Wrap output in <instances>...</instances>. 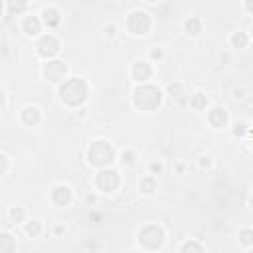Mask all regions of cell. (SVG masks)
<instances>
[{
	"instance_id": "cell-1",
	"label": "cell",
	"mask_w": 253,
	"mask_h": 253,
	"mask_svg": "<svg viewBox=\"0 0 253 253\" xmlns=\"http://www.w3.org/2000/svg\"><path fill=\"white\" fill-rule=\"evenodd\" d=\"M53 93L61 107L75 111L89 103L91 83L83 75H69L65 81H61L57 87H53Z\"/></svg>"
},
{
	"instance_id": "cell-2",
	"label": "cell",
	"mask_w": 253,
	"mask_h": 253,
	"mask_svg": "<svg viewBox=\"0 0 253 253\" xmlns=\"http://www.w3.org/2000/svg\"><path fill=\"white\" fill-rule=\"evenodd\" d=\"M164 89L158 87L154 81L148 83H132L130 91H128V101L130 107L140 113V115H150L156 113L162 105H164Z\"/></svg>"
},
{
	"instance_id": "cell-3",
	"label": "cell",
	"mask_w": 253,
	"mask_h": 253,
	"mask_svg": "<svg viewBox=\"0 0 253 253\" xmlns=\"http://www.w3.org/2000/svg\"><path fill=\"white\" fill-rule=\"evenodd\" d=\"M117 154H119V148L105 136H97L89 140L83 148V160L93 170L117 164Z\"/></svg>"
},
{
	"instance_id": "cell-4",
	"label": "cell",
	"mask_w": 253,
	"mask_h": 253,
	"mask_svg": "<svg viewBox=\"0 0 253 253\" xmlns=\"http://www.w3.org/2000/svg\"><path fill=\"white\" fill-rule=\"evenodd\" d=\"M123 26H125V32L130 38L142 40V38H148L152 34V30L156 26V20H154L152 12L146 10V8H130L123 16Z\"/></svg>"
},
{
	"instance_id": "cell-5",
	"label": "cell",
	"mask_w": 253,
	"mask_h": 253,
	"mask_svg": "<svg viewBox=\"0 0 253 253\" xmlns=\"http://www.w3.org/2000/svg\"><path fill=\"white\" fill-rule=\"evenodd\" d=\"M125 184V176H123V168L113 164L107 168H99L95 170L93 178H91V186L99 196H115Z\"/></svg>"
},
{
	"instance_id": "cell-6",
	"label": "cell",
	"mask_w": 253,
	"mask_h": 253,
	"mask_svg": "<svg viewBox=\"0 0 253 253\" xmlns=\"http://www.w3.org/2000/svg\"><path fill=\"white\" fill-rule=\"evenodd\" d=\"M166 237H168V231H166V227H164L162 223H158V221L142 223V225L136 227V233H134L136 247L142 249V251H148V253H154V251L164 249Z\"/></svg>"
},
{
	"instance_id": "cell-7",
	"label": "cell",
	"mask_w": 253,
	"mask_h": 253,
	"mask_svg": "<svg viewBox=\"0 0 253 253\" xmlns=\"http://www.w3.org/2000/svg\"><path fill=\"white\" fill-rule=\"evenodd\" d=\"M32 47H34V55L40 61H47V59H55V57L61 55L63 42H61V38L55 32L45 30L40 38L34 40V45Z\"/></svg>"
},
{
	"instance_id": "cell-8",
	"label": "cell",
	"mask_w": 253,
	"mask_h": 253,
	"mask_svg": "<svg viewBox=\"0 0 253 253\" xmlns=\"http://www.w3.org/2000/svg\"><path fill=\"white\" fill-rule=\"evenodd\" d=\"M40 77L49 83L51 87H57L61 81H65L69 75H71V69H69V63L61 57H55V59H47V61H40Z\"/></svg>"
},
{
	"instance_id": "cell-9",
	"label": "cell",
	"mask_w": 253,
	"mask_h": 253,
	"mask_svg": "<svg viewBox=\"0 0 253 253\" xmlns=\"http://www.w3.org/2000/svg\"><path fill=\"white\" fill-rule=\"evenodd\" d=\"M231 121H233L231 111H229L225 105H221V103H211V105L208 107V111L204 113V123H206V126H208L210 130H213V132H223V130H227V128L231 126Z\"/></svg>"
},
{
	"instance_id": "cell-10",
	"label": "cell",
	"mask_w": 253,
	"mask_h": 253,
	"mask_svg": "<svg viewBox=\"0 0 253 253\" xmlns=\"http://www.w3.org/2000/svg\"><path fill=\"white\" fill-rule=\"evenodd\" d=\"M77 200L75 188L69 182H53L47 190V202L55 210H65Z\"/></svg>"
},
{
	"instance_id": "cell-11",
	"label": "cell",
	"mask_w": 253,
	"mask_h": 253,
	"mask_svg": "<svg viewBox=\"0 0 253 253\" xmlns=\"http://www.w3.org/2000/svg\"><path fill=\"white\" fill-rule=\"evenodd\" d=\"M126 73H128L130 83H148L156 75V65L150 63L144 55H138L128 63V71Z\"/></svg>"
},
{
	"instance_id": "cell-12",
	"label": "cell",
	"mask_w": 253,
	"mask_h": 253,
	"mask_svg": "<svg viewBox=\"0 0 253 253\" xmlns=\"http://www.w3.org/2000/svg\"><path fill=\"white\" fill-rule=\"evenodd\" d=\"M16 28H18V32H20L26 40H32V42H34L36 38H40V36L45 32V28H43L42 18H40L38 12H28V14L20 16V18L16 20Z\"/></svg>"
},
{
	"instance_id": "cell-13",
	"label": "cell",
	"mask_w": 253,
	"mask_h": 253,
	"mask_svg": "<svg viewBox=\"0 0 253 253\" xmlns=\"http://www.w3.org/2000/svg\"><path fill=\"white\" fill-rule=\"evenodd\" d=\"M43 119H45V113H43V109H42L40 105H36V103H26L24 107H20V111H18V115H16L18 125H20L22 128H28V130L42 126Z\"/></svg>"
},
{
	"instance_id": "cell-14",
	"label": "cell",
	"mask_w": 253,
	"mask_h": 253,
	"mask_svg": "<svg viewBox=\"0 0 253 253\" xmlns=\"http://www.w3.org/2000/svg\"><path fill=\"white\" fill-rule=\"evenodd\" d=\"M40 18H42V24L45 30L49 32H55L61 24H63V10L57 6V4H43L40 10H38Z\"/></svg>"
},
{
	"instance_id": "cell-15",
	"label": "cell",
	"mask_w": 253,
	"mask_h": 253,
	"mask_svg": "<svg viewBox=\"0 0 253 253\" xmlns=\"http://www.w3.org/2000/svg\"><path fill=\"white\" fill-rule=\"evenodd\" d=\"M162 89H164V95H166L172 103H176V105H186V107H188L190 89H188L186 81H182V79H170Z\"/></svg>"
},
{
	"instance_id": "cell-16",
	"label": "cell",
	"mask_w": 253,
	"mask_h": 253,
	"mask_svg": "<svg viewBox=\"0 0 253 253\" xmlns=\"http://www.w3.org/2000/svg\"><path fill=\"white\" fill-rule=\"evenodd\" d=\"M34 0H2V20L8 22L10 18H20L28 12H32Z\"/></svg>"
},
{
	"instance_id": "cell-17",
	"label": "cell",
	"mask_w": 253,
	"mask_h": 253,
	"mask_svg": "<svg viewBox=\"0 0 253 253\" xmlns=\"http://www.w3.org/2000/svg\"><path fill=\"white\" fill-rule=\"evenodd\" d=\"M180 30H182V34H184L186 38L196 40V38H200V36L204 34L206 22H204V18H202L200 14H188V16H184V20L180 22Z\"/></svg>"
},
{
	"instance_id": "cell-18",
	"label": "cell",
	"mask_w": 253,
	"mask_h": 253,
	"mask_svg": "<svg viewBox=\"0 0 253 253\" xmlns=\"http://www.w3.org/2000/svg\"><path fill=\"white\" fill-rule=\"evenodd\" d=\"M158 188H160V180H158V176H154L150 172H144L136 180V192L142 198H154L158 194Z\"/></svg>"
},
{
	"instance_id": "cell-19",
	"label": "cell",
	"mask_w": 253,
	"mask_h": 253,
	"mask_svg": "<svg viewBox=\"0 0 253 253\" xmlns=\"http://www.w3.org/2000/svg\"><path fill=\"white\" fill-rule=\"evenodd\" d=\"M211 103H213L211 97H210L204 89H194V91H190V97H188V107H190V111L204 115Z\"/></svg>"
},
{
	"instance_id": "cell-20",
	"label": "cell",
	"mask_w": 253,
	"mask_h": 253,
	"mask_svg": "<svg viewBox=\"0 0 253 253\" xmlns=\"http://www.w3.org/2000/svg\"><path fill=\"white\" fill-rule=\"evenodd\" d=\"M28 217H30V211L24 206L14 204L4 210V219H6V225H10V227H20Z\"/></svg>"
},
{
	"instance_id": "cell-21",
	"label": "cell",
	"mask_w": 253,
	"mask_h": 253,
	"mask_svg": "<svg viewBox=\"0 0 253 253\" xmlns=\"http://www.w3.org/2000/svg\"><path fill=\"white\" fill-rule=\"evenodd\" d=\"M20 231H22V235L28 237V239H40V237H43V233H45V223H43L42 219L30 215V217L20 225Z\"/></svg>"
},
{
	"instance_id": "cell-22",
	"label": "cell",
	"mask_w": 253,
	"mask_h": 253,
	"mask_svg": "<svg viewBox=\"0 0 253 253\" xmlns=\"http://www.w3.org/2000/svg\"><path fill=\"white\" fill-rule=\"evenodd\" d=\"M249 45H251V36H249L247 30L237 28V30H233V32L227 34V47L241 51V49H247Z\"/></svg>"
},
{
	"instance_id": "cell-23",
	"label": "cell",
	"mask_w": 253,
	"mask_h": 253,
	"mask_svg": "<svg viewBox=\"0 0 253 253\" xmlns=\"http://www.w3.org/2000/svg\"><path fill=\"white\" fill-rule=\"evenodd\" d=\"M18 251V233L10 229V225L0 229V253H16Z\"/></svg>"
},
{
	"instance_id": "cell-24",
	"label": "cell",
	"mask_w": 253,
	"mask_h": 253,
	"mask_svg": "<svg viewBox=\"0 0 253 253\" xmlns=\"http://www.w3.org/2000/svg\"><path fill=\"white\" fill-rule=\"evenodd\" d=\"M235 243L241 251H251L253 249V225L249 223L239 225V229L235 231Z\"/></svg>"
},
{
	"instance_id": "cell-25",
	"label": "cell",
	"mask_w": 253,
	"mask_h": 253,
	"mask_svg": "<svg viewBox=\"0 0 253 253\" xmlns=\"http://www.w3.org/2000/svg\"><path fill=\"white\" fill-rule=\"evenodd\" d=\"M136 162H138V152H136L132 146H123V148H119L117 166H121V168L125 170V168H132Z\"/></svg>"
},
{
	"instance_id": "cell-26",
	"label": "cell",
	"mask_w": 253,
	"mask_h": 253,
	"mask_svg": "<svg viewBox=\"0 0 253 253\" xmlns=\"http://www.w3.org/2000/svg\"><path fill=\"white\" fill-rule=\"evenodd\" d=\"M206 249H208L206 243H202L198 237H186V239H182V241L178 243V247H176L178 253H204Z\"/></svg>"
},
{
	"instance_id": "cell-27",
	"label": "cell",
	"mask_w": 253,
	"mask_h": 253,
	"mask_svg": "<svg viewBox=\"0 0 253 253\" xmlns=\"http://www.w3.org/2000/svg\"><path fill=\"white\" fill-rule=\"evenodd\" d=\"M144 57H146L150 63H154V65L158 67L160 63H164V61H166V57H168V51H166V47H164L162 43H154V45H150V47L146 49Z\"/></svg>"
},
{
	"instance_id": "cell-28",
	"label": "cell",
	"mask_w": 253,
	"mask_h": 253,
	"mask_svg": "<svg viewBox=\"0 0 253 253\" xmlns=\"http://www.w3.org/2000/svg\"><path fill=\"white\" fill-rule=\"evenodd\" d=\"M194 166H196L198 172L210 174V172L215 168V158H213V154H210V152H202V154H198V156L194 158Z\"/></svg>"
},
{
	"instance_id": "cell-29",
	"label": "cell",
	"mask_w": 253,
	"mask_h": 253,
	"mask_svg": "<svg viewBox=\"0 0 253 253\" xmlns=\"http://www.w3.org/2000/svg\"><path fill=\"white\" fill-rule=\"evenodd\" d=\"M14 168H16L14 158H12L6 150H0V182H4V180L12 174Z\"/></svg>"
},
{
	"instance_id": "cell-30",
	"label": "cell",
	"mask_w": 253,
	"mask_h": 253,
	"mask_svg": "<svg viewBox=\"0 0 253 253\" xmlns=\"http://www.w3.org/2000/svg\"><path fill=\"white\" fill-rule=\"evenodd\" d=\"M146 172H150V174H154V176L160 178V176L166 172V162H164V158H160V156L148 158V160H146Z\"/></svg>"
},
{
	"instance_id": "cell-31",
	"label": "cell",
	"mask_w": 253,
	"mask_h": 253,
	"mask_svg": "<svg viewBox=\"0 0 253 253\" xmlns=\"http://www.w3.org/2000/svg\"><path fill=\"white\" fill-rule=\"evenodd\" d=\"M247 97H249V91H247V87L241 85V83H237V85H233V87L229 89V99H231L233 103H243V101H247Z\"/></svg>"
},
{
	"instance_id": "cell-32",
	"label": "cell",
	"mask_w": 253,
	"mask_h": 253,
	"mask_svg": "<svg viewBox=\"0 0 253 253\" xmlns=\"http://www.w3.org/2000/svg\"><path fill=\"white\" fill-rule=\"evenodd\" d=\"M101 32H103V38L105 40H115L117 36H119V26H117V22H105L103 24V28H101Z\"/></svg>"
},
{
	"instance_id": "cell-33",
	"label": "cell",
	"mask_w": 253,
	"mask_h": 253,
	"mask_svg": "<svg viewBox=\"0 0 253 253\" xmlns=\"http://www.w3.org/2000/svg\"><path fill=\"white\" fill-rule=\"evenodd\" d=\"M0 97H2V107H0V115L2 117H6L8 115V111H10V101H12V93L6 89V87H2L0 89Z\"/></svg>"
},
{
	"instance_id": "cell-34",
	"label": "cell",
	"mask_w": 253,
	"mask_h": 253,
	"mask_svg": "<svg viewBox=\"0 0 253 253\" xmlns=\"http://www.w3.org/2000/svg\"><path fill=\"white\" fill-rule=\"evenodd\" d=\"M49 235L51 237H65L67 235V225L63 221H53L49 225Z\"/></svg>"
},
{
	"instance_id": "cell-35",
	"label": "cell",
	"mask_w": 253,
	"mask_h": 253,
	"mask_svg": "<svg viewBox=\"0 0 253 253\" xmlns=\"http://www.w3.org/2000/svg\"><path fill=\"white\" fill-rule=\"evenodd\" d=\"M231 63V47H221L217 53V65L219 67H227Z\"/></svg>"
},
{
	"instance_id": "cell-36",
	"label": "cell",
	"mask_w": 253,
	"mask_h": 253,
	"mask_svg": "<svg viewBox=\"0 0 253 253\" xmlns=\"http://www.w3.org/2000/svg\"><path fill=\"white\" fill-rule=\"evenodd\" d=\"M231 132H233V136H243V132H247L249 130V126H247V123L245 121H231Z\"/></svg>"
},
{
	"instance_id": "cell-37",
	"label": "cell",
	"mask_w": 253,
	"mask_h": 253,
	"mask_svg": "<svg viewBox=\"0 0 253 253\" xmlns=\"http://www.w3.org/2000/svg\"><path fill=\"white\" fill-rule=\"evenodd\" d=\"M73 113H75V117H77V119H79L81 123H83V121H87V119L91 117V109H89V105H83V107L75 109Z\"/></svg>"
},
{
	"instance_id": "cell-38",
	"label": "cell",
	"mask_w": 253,
	"mask_h": 253,
	"mask_svg": "<svg viewBox=\"0 0 253 253\" xmlns=\"http://www.w3.org/2000/svg\"><path fill=\"white\" fill-rule=\"evenodd\" d=\"M186 168H188V162L186 160H176L174 162V174L176 176H184L186 174Z\"/></svg>"
},
{
	"instance_id": "cell-39",
	"label": "cell",
	"mask_w": 253,
	"mask_h": 253,
	"mask_svg": "<svg viewBox=\"0 0 253 253\" xmlns=\"http://www.w3.org/2000/svg\"><path fill=\"white\" fill-rule=\"evenodd\" d=\"M241 10H243V14L253 18V0H241Z\"/></svg>"
},
{
	"instance_id": "cell-40",
	"label": "cell",
	"mask_w": 253,
	"mask_h": 253,
	"mask_svg": "<svg viewBox=\"0 0 253 253\" xmlns=\"http://www.w3.org/2000/svg\"><path fill=\"white\" fill-rule=\"evenodd\" d=\"M142 4H146V6H156V4H160L162 0H140Z\"/></svg>"
},
{
	"instance_id": "cell-41",
	"label": "cell",
	"mask_w": 253,
	"mask_h": 253,
	"mask_svg": "<svg viewBox=\"0 0 253 253\" xmlns=\"http://www.w3.org/2000/svg\"><path fill=\"white\" fill-rule=\"evenodd\" d=\"M247 206H249V210H251V213H253V192H251L249 198H247Z\"/></svg>"
},
{
	"instance_id": "cell-42",
	"label": "cell",
	"mask_w": 253,
	"mask_h": 253,
	"mask_svg": "<svg viewBox=\"0 0 253 253\" xmlns=\"http://www.w3.org/2000/svg\"><path fill=\"white\" fill-rule=\"evenodd\" d=\"M247 32H249V36H251V43H253V24H251V28H249Z\"/></svg>"
},
{
	"instance_id": "cell-43",
	"label": "cell",
	"mask_w": 253,
	"mask_h": 253,
	"mask_svg": "<svg viewBox=\"0 0 253 253\" xmlns=\"http://www.w3.org/2000/svg\"><path fill=\"white\" fill-rule=\"evenodd\" d=\"M34 2H42V0H34Z\"/></svg>"
}]
</instances>
